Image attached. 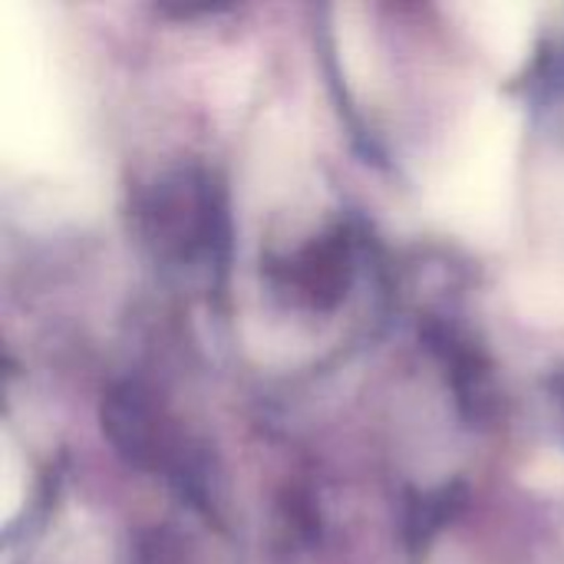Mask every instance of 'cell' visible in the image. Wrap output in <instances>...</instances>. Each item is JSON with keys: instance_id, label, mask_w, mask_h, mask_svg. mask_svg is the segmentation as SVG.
I'll return each instance as SVG.
<instances>
[]
</instances>
